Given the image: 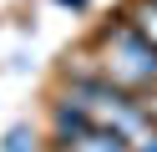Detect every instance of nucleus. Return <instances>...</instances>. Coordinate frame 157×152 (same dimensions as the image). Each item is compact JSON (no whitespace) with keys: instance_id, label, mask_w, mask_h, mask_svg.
I'll use <instances>...</instances> for the list:
<instances>
[{"instance_id":"f257e3e1","label":"nucleus","mask_w":157,"mask_h":152,"mask_svg":"<svg viewBox=\"0 0 157 152\" xmlns=\"http://www.w3.org/2000/svg\"><path fill=\"white\" fill-rule=\"evenodd\" d=\"M101 51H106L101 76H112L117 86L137 91V96L157 86V46L132 15H117L112 25H101Z\"/></svg>"},{"instance_id":"f03ea898","label":"nucleus","mask_w":157,"mask_h":152,"mask_svg":"<svg viewBox=\"0 0 157 152\" xmlns=\"http://www.w3.org/2000/svg\"><path fill=\"white\" fill-rule=\"evenodd\" d=\"M91 127H96V117L86 111V101H76V96L56 101V111H51V132H56V142H81Z\"/></svg>"},{"instance_id":"7ed1b4c3","label":"nucleus","mask_w":157,"mask_h":152,"mask_svg":"<svg viewBox=\"0 0 157 152\" xmlns=\"http://www.w3.org/2000/svg\"><path fill=\"white\" fill-rule=\"evenodd\" d=\"M36 147H41L36 127H10V132H5V142H0V152H36Z\"/></svg>"},{"instance_id":"20e7f679","label":"nucleus","mask_w":157,"mask_h":152,"mask_svg":"<svg viewBox=\"0 0 157 152\" xmlns=\"http://www.w3.org/2000/svg\"><path fill=\"white\" fill-rule=\"evenodd\" d=\"M132 20L147 30V41L157 46V0H137V5H132Z\"/></svg>"},{"instance_id":"39448f33","label":"nucleus","mask_w":157,"mask_h":152,"mask_svg":"<svg viewBox=\"0 0 157 152\" xmlns=\"http://www.w3.org/2000/svg\"><path fill=\"white\" fill-rule=\"evenodd\" d=\"M142 107H147V117H152V127H157V86L142 91Z\"/></svg>"},{"instance_id":"423d86ee","label":"nucleus","mask_w":157,"mask_h":152,"mask_svg":"<svg viewBox=\"0 0 157 152\" xmlns=\"http://www.w3.org/2000/svg\"><path fill=\"white\" fill-rule=\"evenodd\" d=\"M56 5H66V10H86V0H56Z\"/></svg>"}]
</instances>
